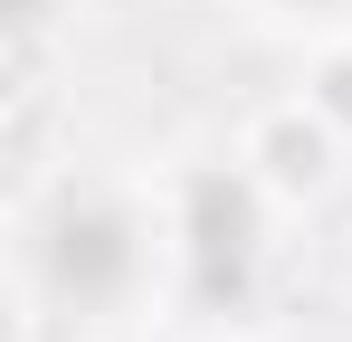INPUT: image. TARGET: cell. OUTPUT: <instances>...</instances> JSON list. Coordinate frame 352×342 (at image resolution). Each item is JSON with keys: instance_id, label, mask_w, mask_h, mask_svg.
<instances>
[{"instance_id": "6da1fadb", "label": "cell", "mask_w": 352, "mask_h": 342, "mask_svg": "<svg viewBox=\"0 0 352 342\" xmlns=\"http://www.w3.org/2000/svg\"><path fill=\"white\" fill-rule=\"evenodd\" d=\"M248 257H257V209H248V190H238L229 171L190 181V276H200V295L229 304L238 285H248Z\"/></svg>"}, {"instance_id": "7a4b0ae2", "label": "cell", "mask_w": 352, "mask_h": 342, "mask_svg": "<svg viewBox=\"0 0 352 342\" xmlns=\"http://www.w3.org/2000/svg\"><path fill=\"white\" fill-rule=\"evenodd\" d=\"M124 266H133V238H124L115 209H67L48 228V276L76 295V304H96V295H115Z\"/></svg>"}, {"instance_id": "3957f363", "label": "cell", "mask_w": 352, "mask_h": 342, "mask_svg": "<svg viewBox=\"0 0 352 342\" xmlns=\"http://www.w3.org/2000/svg\"><path fill=\"white\" fill-rule=\"evenodd\" d=\"M324 95H333V114H352V67H333V76H324Z\"/></svg>"}]
</instances>
